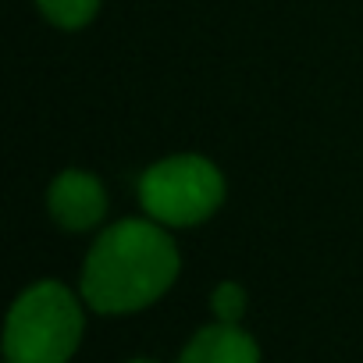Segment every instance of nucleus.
<instances>
[{
	"mask_svg": "<svg viewBox=\"0 0 363 363\" xmlns=\"http://www.w3.org/2000/svg\"><path fill=\"white\" fill-rule=\"evenodd\" d=\"M128 363H157V359H128Z\"/></svg>",
	"mask_w": 363,
	"mask_h": 363,
	"instance_id": "nucleus-8",
	"label": "nucleus"
},
{
	"mask_svg": "<svg viewBox=\"0 0 363 363\" xmlns=\"http://www.w3.org/2000/svg\"><path fill=\"white\" fill-rule=\"evenodd\" d=\"M82 296L61 281L29 285L8 310L4 359L8 363H68L86 335Z\"/></svg>",
	"mask_w": 363,
	"mask_h": 363,
	"instance_id": "nucleus-2",
	"label": "nucleus"
},
{
	"mask_svg": "<svg viewBox=\"0 0 363 363\" xmlns=\"http://www.w3.org/2000/svg\"><path fill=\"white\" fill-rule=\"evenodd\" d=\"M36 4L57 29H82L100 11V0H36Z\"/></svg>",
	"mask_w": 363,
	"mask_h": 363,
	"instance_id": "nucleus-6",
	"label": "nucleus"
},
{
	"mask_svg": "<svg viewBox=\"0 0 363 363\" xmlns=\"http://www.w3.org/2000/svg\"><path fill=\"white\" fill-rule=\"evenodd\" d=\"M178 363H260V345L239 324H207L200 328L186 349L178 352Z\"/></svg>",
	"mask_w": 363,
	"mask_h": 363,
	"instance_id": "nucleus-5",
	"label": "nucleus"
},
{
	"mask_svg": "<svg viewBox=\"0 0 363 363\" xmlns=\"http://www.w3.org/2000/svg\"><path fill=\"white\" fill-rule=\"evenodd\" d=\"M182 271L171 232L153 218H125L104 228L86 253L79 296L89 310L121 317L153 306Z\"/></svg>",
	"mask_w": 363,
	"mask_h": 363,
	"instance_id": "nucleus-1",
	"label": "nucleus"
},
{
	"mask_svg": "<svg viewBox=\"0 0 363 363\" xmlns=\"http://www.w3.org/2000/svg\"><path fill=\"white\" fill-rule=\"evenodd\" d=\"M47 207L50 218L68 228V232H89L107 218V193L100 186V178L79 167L61 171L50 189H47Z\"/></svg>",
	"mask_w": 363,
	"mask_h": 363,
	"instance_id": "nucleus-4",
	"label": "nucleus"
},
{
	"mask_svg": "<svg viewBox=\"0 0 363 363\" xmlns=\"http://www.w3.org/2000/svg\"><path fill=\"white\" fill-rule=\"evenodd\" d=\"M139 203L164 228H193L225 203V174L200 153H174L150 164L139 178Z\"/></svg>",
	"mask_w": 363,
	"mask_h": 363,
	"instance_id": "nucleus-3",
	"label": "nucleus"
},
{
	"mask_svg": "<svg viewBox=\"0 0 363 363\" xmlns=\"http://www.w3.org/2000/svg\"><path fill=\"white\" fill-rule=\"evenodd\" d=\"M246 306H250V296L239 281H221L211 292V310L221 324H239L246 317Z\"/></svg>",
	"mask_w": 363,
	"mask_h": 363,
	"instance_id": "nucleus-7",
	"label": "nucleus"
}]
</instances>
